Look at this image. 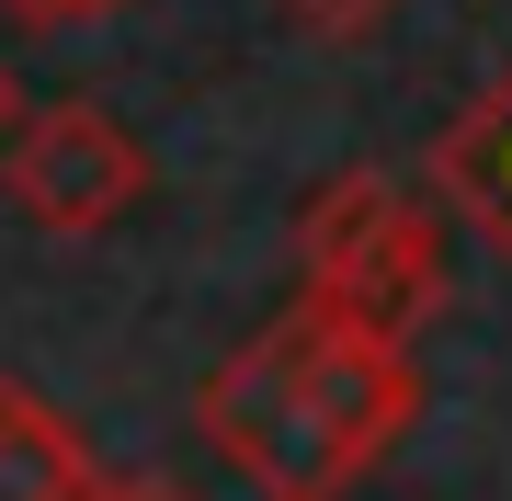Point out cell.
I'll list each match as a JSON object with an SVG mask.
<instances>
[{
  "label": "cell",
  "mask_w": 512,
  "mask_h": 501,
  "mask_svg": "<svg viewBox=\"0 0 512 501\" xmlns=\"http://www.w3.org/2000/svg\"><path fill=\"white\" fill-rule=\"evenodd\" d=\"M0 183H12V205L46 240H103L148 194V149L126 137L114 103H35L12 126V149H0Z\"/></svg>",
  "instance_id": "3957f363"
},
{
  "label": "cell",
  "mask_w": 512,
  "mask_h": 501,
  "mask_svg": "<svg viewBox=\"0 0 512 501\" xmlns=\"http://www.w3.org/2000/svg\"><path fill=\"white\" fill-rule=\"evenodd\" d=\"M433 194L456 205L478 240H490V262L512 274V69H490V92L433 137Z\"/></svg>",
  "instance_id": "277c9868"
},
{
  "label": "cell",
  "mask_w": 512,
  "mask_h": 501,
  "mask_svg": "<svg viewBox=\"0 0 512 501\" xmlns=\"http://www.w3.org/2000/svg\"><path fill=\"white\" fill-rule=\"evenodd\" d=\"M0 12H23V23H92V12H126V0H0Z\"/></svg>",
  "instance_id": "52a82bcc"
},
{
  "label": "cell",
  "mask_w": 512,
  "mask_h": 501,
  "mask_svg": "<svg viewBox=\"0 0 512 501\" xmlns=\"http://www.w3.org/2000/svg\"><path fill=\"white\" fill-rule=\"evenodd\" d=\"M92 501H194V490H183V479H103Z\"/></svg>",
  "instance_id": "ba28073f"
},
{
  "label": "cell",
  "mask_w": 512,
  "mask_h": 501,
  "mask_svg": "<svg viewBox=\"0 0 512 501\" xmlns=\"http://www.w3.org/2000/svg\"><path fill=\"white\" fill-rule=\"evenodd\" d=\"M12 126H23V80L0 69V149H12Z\"/></svg>",
  "instance_id": "9c48e42d"
},
{
  "label": "cell",
  "mask_w": 512,
  "mask_h": 501,
  "mask_svg": "<svg viewBox=\"0 0 512 501\" xmlns=\"http://www.w3.org/2000/svg\"><path fill=\"white\" fill-rule=\"evenodd\" d=\"M410 410H421V365L410 353L342 331L319 308H285L205 376L194 422L262 501H342L410 433Z\"/></svg>",
  "instance_id": "6da1fadb"
},
{
  "label": "cell",
  "mask_w": 512,
  "mask_h": 501,
  "mask_svg": "<svg viewBox=\"0 0 512 501\" xmlns=\"http://www.w3.org/2000/svg\"><path fill=\"white\" fill-rule=\"evenodd\" d=\"M296 308H319V319H342V331L410 353V331L444 308V228H433V205H421L399 171H376V160H353L342 183H319L308 217H296Z\"/></svg>",
  "instance_id": "7a4b0ae2"
},
{
  "label": "cell",
  "mask_w": 512,
  "mask_h": 501,
  "mask_svg": "<svg viewBox=\"0 0 512 501\" xmlns=\"http://www.w3.org/2000/svg\"><path fill=\"white\" fill-rule=\"evenodd\" d=\"M92 490H103L92 445L23 388V376H0V501H92Z\"/></svg>",
  "instance_id": "5b68a950"
},
{
  "label": "cell",
  "mask_w": 512,
  "mask_h": 501,
  "mask_svg": "<svg viewBox=\"0 0 512 501\" xmlns=\"http://www.w3.org/2000/svg\"><path fill=\"white\" fill-rule=\"evenodd\" d=\"M296 23H308V35H365V23L387 12V0H285Z\"/></svg>",
  "instance_id": "8992f818"
}]
</instances>
